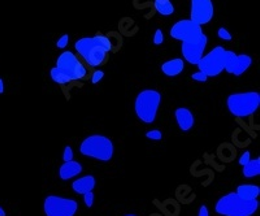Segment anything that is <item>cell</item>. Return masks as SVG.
Returning a JSON list of instances; mask_svg holds the SVG:
<instances>
[{
  "label": "cell",
  "mask_w": 260,
  "mask_h": 216,
  "mask_svg": "<svg viewBox=\"0 0 260 216\" xmlns=\"http://www.w3.org/2000/svg\"><path fill=\"white\" fill-rule=\"evenodd\" d=\"M260 174V159H255V160H250L247 164L243 167V176L244 177H255Z\"/></svg>",
  "instance_id": "ffe728a7"
},
{
  "label": "cell",
  "mask_w": 260,
  "mask_h": 216,
  "mask_svg": "<svg viewBox=\"0 0 260 216\" xmlns=\"http://www.w3.org/2000/svg\"><path fill=\"white\" fill-rule=\"evenodd\" d=\"M154 7L161 16H170L174 12V6L170 0H154Z\"/></svg>",
  "instance_id": "ac0fdd59"
},
{
  "label": "cell",
  "mask_w": 260,
  "mask_h": 216,
  "mask_svg": "<svg viewBox=\"0 0 260 216\" xmlns=\"http://www.w3.org/2000/svg\"><path fill=\"white\" fill-rule=\"evenodd\" d=\"M231 115L237 117L252 116L260 106V94L257 91L230 94L226 100Z\"/></svg>",
  "instance_id": "3957f363"
},
{
  "label": "cell",
  "mask_w": 260,
  "mask_h": 216,
  "mask_svg": "<svg viewBox=\"0 0 260 216\" xmlns=\"http://www.w3.org/2000/svg\"><path fill=\"white\" fill-rule=\"evenodd\" d=\"M50 76H51L52 81L56 82L58 85H67V84H69V82H72L67 74L63 73V72H61L60 69L56 68V67H54V68L50 71Z\"/></svg>",
  "instance_id": "44dd1931"
},
{
  "label": "cell",
  "mask_w": 260,
  "mask_h": 216,
  "mask_svg": "<svg viewBox=\"0 0 260 216\" xmlns=\"http://www.w3.org/2000/svg\"><path fill=\"white\" fill-rule=\"evenodd\" d=\"M170 37L177 41H181L182 43H191L198 42L203 37V29L202 26L191 21L190 19L180 20L177 21L169 32Z\"/></svg>",
  "instance_id": "52a82bcc"
},
{
  "label": "cell",
  "mask_w": 260,
  "mask_h": 216,
  "mask_svg": "<svg viewBox=\"0 0 260 216\" xmlns=\"http://www.w3.org/2000/svg\"><path fill=\"white\" fill-rule=\"evenodd\" d=\"M163 42H164V33H163V30H161V29H156V30H155V34H154V45L160 46Z\"/></svg>",
  "instance_id": "484cf974"
},
{
  "label": "cell",
  "mask_w": 260,
  "mask_h": 216,
  "mask_svg": "<svg viewBox=\"0 0 260 216\" xmlns=\"http://www.w3.org/2000/svg\"><path fill=\"white\" fill-rule=\"evenodd\" d=\"M250 160H251V154L248 151H246L243 155H242L241 159H239V164L243 165V167H244V165L247 164Z\"/></svg>",
  "instance_id": "4dcf8cb0"
},
{
  "label": "cell",
  "mask_w": 260,
  "mask_h": 216,
  "mask_svg": "<svg viewBox=\"0 0 260 216\" xmlns=\"http://www.w3.org/2000/svg\"><path fill=\"white\" fill-rule=\"evenodd\" d=\"M161 103V94L156 90H143L135 98V115L142 123H154Z\"/></svg>",
  "instance_id": "7a4b0ae2"
},
{
  "label": "cell",
  "mask_w": 260,
  "mask_h": 216,
  "mask_svg": "<svg viewBox=\"0 0 260 216\" xmlns=\"http://www.w3.org/2000/svg\"><path fill=\"white\" fill-rule=\"evenodd\" d=\"M260 194V187L255 185H241L237 189V195L244 200L257 199Z\"/></svg>",
  "instance_id": "2e32d148"
},
{
  "label": "cell",
  "mask_w": 260,
  "mask_h": 216,
  "mask_svg": "<svg viewBox=\"0 0 260 216\" xmlns=\"http://www.w3.org/2000/svg\"><path fill=\"white\" fill-rule=\"evenodd\" d=\"M68 43H69V36H68V34H63V36L58 39V42H56V47L60 50H63L67 47Z\"/></svg>",
  "instance_id": "cb8c5ba5"
},
{
  "label": "cell",
  "mask_w": 260,
  "mask_h": 216,
  "mask_svg": "<svg viewBox=\"0 0 260 216\" xmlns=\"http://www.w3.org/2000/svg\"><path fill=\"white\" fill-rule=\"evenodd\" d=\"M74 49L89 67H100L106 62L107 52L98 46L94 37H85L74 42Z\"/></svg>",
  "instance_id": "5b68a950"
},
{
  "label": "cell",
  "mask_w": 260,
  "mask_h": 216,
  "mask_svg": "<svg viewBox=\"0 0 260 216\" xmlns=\"http://www.w3.org/2000/svg\"><path fill=\"white\" fill-rule=\"evenodd\" d=\"M207 43H208V39H207L206 34H203V37L198 42L182 43V46H181V52H182L183 59H185L187 63H190V64L196 65L199 63L200 59L203 58V55H204Z\"/></svg>",
  "instance_id": "8fae6325"
},
{
  "label": "cell",
  "mask_w": 260,
  "mask_h": 216,
  "mask_svg": "<svg viewBox=\"0 0 260 216\" xmlns=\"http://www.w3.org/2000/svg\"><path fill=\"white\" fill-rule=\"evenodd\" d=\"M252 64V59L247 54H242V55H238V64L237 69L234 72V76H241L244 72L248 71V68Z\"/></svg>",
  "instance_id": "d6986e66"
},
{
  "label": "cell",
  "mask_w": 260,
  "mask_h": 216,
  "mask_svg": "<svg viewBox=\"0 0 260 216\" xmlns=\"http://www.w3.org/2000/svg\"><path fill=\"white\" fill-rule=\"evenodd\" d=\"M174 116H176L177 124H178V126H180V129L182 132H189L194 126V124H195L193 112L189 108H185V107L177 108L176 112H174Z\"/></svg>",
  "instance_id": "7c38bea8"
},
{
  "label": "cell",
  "mask_w": 260,
  "mask_h": 216,
  "mask_svg": "<svg viewBox=\"0 0 260 216\" xmlns=\"http://www.w3.org/2000/svg\"><path fill=\"white\" fill-rule=\"evenodd\" d=\"M56 68L60 69L64 74H67L71 81L84 80L87 74L86 67L69 50L63 51L59 55L58 60H56Z\"/></svg>",
  "instance_id": "8992f818"
},
{
  "label": "cell",
  "mask_w": 260,
  "mask_h": 216,
  "mask_svg": "<svg viewBox=\"0 0 260 216\" xmlns=\"http://www.w3.org/2000/svg\"><path fill=\"white\" fill-rule=\"evenodd\" d=\"M84 199H85V204L87 207H91L94 203V194L93 191H89V193L84 194Z\"/></svg>",
  "instance_id": "f546056e"
},
{
  "label": "cell",
  "mask_w": 260,
  "mask_h": 216,
  "mask_svg": "<svg viewBox=\"0 0 260 216\" xmlns=\"http://www.w3.org/2000/svg\"><path fill=\"white\" fill-rule=\"evenodd\" d=\"M238 64V54H235L231 50H225L224 54V71L228 73L234 74Z\"/></svg>",
  "instance_id": "e0dca14e"
},
{
  "label": "cell",
  "mask_w": 260,
  "mask_h": 216,
  "mask_svg": "<svg viewBox=\"0 0 260 216\" xmlns=\"http://www.w3.org/2000/svg\"><path fill=\"white\" fill-rule=\"evenodd\" d=\"M78 210L76 200L50 195L45 200L46 216H74Z\"/></svg>",
  "instance_id": "9c48e42d"
},
{
  "label": "cell",
  "mask_w": 260,
  "mask_h": 216,
  "mask_svg": "<svg viewBox=\"0 0 260 216\" xmlns=\"http://www.w3.org/2000/svg\"><path fill=\"white\" fill-rule=\"evenodd\" d=\"M80 152L89 158L108 161L113 156V143L107 137L94 134L84 139V142L80 146Z\"/></svg>",
  "instance_id": "277c9868"
},
{
  "label": "cell",
  "mask_w": 260,
  "mask_h": 216,
  "mask_svg": "<svg viewBox=\"0 0 260 216\" xmlns=\"http://www.w3.org/2000/svg\"><path fill=\"white\" fill-rule=\"evenodd\" d=\"M215 16V6L212 0H191L190 4V20L198 25L211 23Z\"/></svg>",
  "instance_id": "30bf717a"
},
{
  "label": "cell",
  "mask_w": 260,
  "mask_h": 216,
  "mask_svg": "<svg viewBox=\"0 0 260 216\" xmlns=\"http://www.w3.org/2000/svg\"><path fill=\"white\" fill-rule=\"evenodd\" d=\"M94 187H95V177L94 176H84L72 184V189H73L74 193L82 194V195L89 193V191H93Z\"/></svg>",
  "instance_id": "9a60e30c"
},
{
  "label": "cell",
  "mask_w": 260,
  "mask_h": 216,
  "mask_svg": "<svg viewBox=\"0 0 260 216\" xmlns=\"http://www.w3.org/2000/svg\"><path fill=\"white\" fill-rule=\"evenodd\" d=\"M126 216H134V215H126Z\"/></svg>",
  "instance_id": "e575fe53"
},
{
  "label": "cell",
  "mask_w": 260,
  "mask_h": 216,
  "mask_svg": "<svg viewBox=\"0 0 260 216\" xmlns=\"http://www.w3.org/2000/svg\"><path fill=\"white\" fill-rule=\"evenodd\" d=\"M0 216H6V211H4L2 207H0Z\"/></svg>",
  "instance_id": "836d02e7"
},
{
  "label": "cell",
  "mask_w": 260,
  "mask_h": 216,
  "mask_svg": "<svg viewBox=\"0 0 260 216\" xmlns=\"http://www.w3.org/2000/svg\"><path fill=\"white\" fill-rule=\"evenodd\" d=\"M146 137H147L148 139H152V141H160V139L163 138V133L157 129L150 130V132L146 133Z\"/></svg>",
  "instance_id": "603a6c76"
},
{
  "label": "cell",
  "mask_w": 260,
  "mask_h": 216,
  "mask_svg": "<svg viewBox=\"0 0 260 216\" xmlns=\"http://www.w3.org/2000/svg\"><path fill=\"white\" fill-rule=\"evenodd\" d=\"M63 160H64V161L73 160V151H72L71 146H67V147L64 148V154H63Z\"/></svg>",
  "instance_id": "f1b7e54d"
},
{
  "label": "cell",
  "mask_w": 260,
  "mask_h": 216,
  "mask_svg": "<svg viewBox=\"0 0 260 216\" xmlns=\"http://www.w3.org/2000/svg\"><path fill=\"white\" fill-rule=\"evenodd\" d=\"M103 77H104V72L100 71V69H98V71L94 72L93 76H91V82H93L94 85L99 84L100 81L103 80Z\"/></svg>",
  "instance_id": "4316f807"
},
{
  "label": "cell",
  "mask_w": 260,
  "mask_h": 216,
  "mask_svg": "<svg viewBox=\"0 0 260 216\" xmlns=\"http://www.w3.org/2000/svg\"><path fill=\"white\" fill-rule=\"evenodd\" d=\"M94 39L97 41L98 46H99L100 49L104 50L106 52H109L111 50H112V43H111V39H109L107 36H103L102 33H97V34L94 36Z\"/></svg>",
  "instance_id": "7402d4cb"
},
{
  "label": "cell",
  "mask_w": 260,
  "mask_h": 216,
  "mask_svg": "<svg viewBox=\"0 0 260 216\" xmlns=\"http://www.w3.org/2000/svg\"><path fill=\"white\" fill-rule=\"evenodd\" d=\"M4 93V84H3V80L0 78V94Z\"/></svg>",
  "instance_id": "d6a6232c"
},
{
  "label": "cell",
  "mask_w": 260,
  "mask_h": 216,
  "mask_svg": "<svg viewBox=\"0 0 260 216\" xmlns=\"http://www.w3.org/2000/svg\"><path fill=\"white\" fill-rule=\"evenodd\" d=\"M199 216H209L208 208L206 206H202L199 208Z\"/></svg>",
  "instance_id": "1f68e13d"
},
{
  "label": "cell",
  "mask_w": 260,
  "mask_h": 216,
  "mask_svg": "<svg viewBox=\"0 0 260 216\" xmlns=\"http://www.w3.org/2000/svg\"><path fill=\"white\" fill-rule=\"evenodd\" d=\"M82 172V165L78 161H64V164L61 165L59 169V176L61 180H71V178L76 177L77 174Z\"/></svg>",
  "instance_id": "5bb4252c"
},
{
  "label": "cell",
  "mask_w": 260,
  "mask_h": 216,
  "mask_svg": "<svg viewBox=\"0 0 260 216\" xmlns=\"http://www.w3.org/2000/svg\"><path fill=\"white\" fill-rule=\"evenodd\" d=\"M191 78H193L194 81H199V82H206V81L208 80V76H207L206 73H203L202 71H198V72H195V73L191 74Z\"/></svg>",
  "instance_id": "83f0119b"
},
{
  "label": "cell",
  "mask_w": 260,
  "mask_h": 216,
  "mask_svg": "<svg viewBox=\"0 0 260 216\" xmlns=\"http://www.w3.org/2000/svg\"><path fill=\"white\" fill-rule=\"evenodd\" d=\"M161 72L168 77H176L178 74H181L185 69V62L183 59H172V60H167L161 64Z\"/></svg>",
  "instance_id": "4fadbf2b"
},
{
  "label": "cell",
  "mask_w": 260,
  "mask_h": 216,
  "mask_svg": "<svg viewBox=\"0 0 260 216\" xmlns=\"http://www.w3.org/2000/svg\"><path fill=\"white\" fill-rule=\"evenodd\" d=\"M217 36L218 38L224 39V41H231V38H233L230 32H229L228 29H225V28H220V29L217 30Z\"/></svg>",
  "instance_id": "d4e9b609"
},
{
  "label": "cell",
  "mask_w": 260,
  "mask_h": 216,
  "mask_svg": "<svg viewBox=\"0 0 260 216\" xmlns=\"http://www.w3.org/2000/svg\"><path fill=\"white\" fill-rule=\"evenodd\" d=\"M257 208V199L244 200L238 197L237 193H230L220 198L216 204V212L222 216H252Z\"/></svg>",
  "instance_id": "6da1fadb"
},
{
  "label": "cell",
  "mask_w": 260,
  "mask_h": 216,
  "mask_svg": "<svg viewBox=\"0 0 260 216\" xmlns=\"http://www.w3.org/2000/svg\"><path fill=\"white\" fill-rule=\"evenodd\" d=\"M224 54L225 49L222 46H216L207 55H203L198 63V68L208 77H217L224 71Z\"/></svg>",
  "instance_id": "ba28073f"
}]
</instances>
